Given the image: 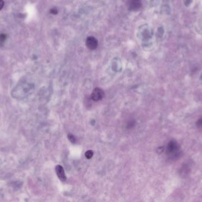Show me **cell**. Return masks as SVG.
<instances>
[{
  "mask_svg": "<svg viewBox=\"0 0 202 202\" xmlns=\"http://www.w3.org/2000/svg\"><path fill=\"white\" fill-rule=\"evenodd\" d=\"M179 151V145L175 141H170L167 145V154L168 155L174 157L178 155Z\"/></svg>",
  "mask_w": 202,
  "mask_h": 202,
  "instance_id": "cell-1",
  "label": "cell"
},
{
  "mask_svg": "<svg viewBox=\"0 0 202 202\" xmlns=\"http://www.w3.org/2000/svg\"><path fill=\"white\" fill-rule=\"evenodd\" d=\"M104 95H105L104 92L102 89L99 88H96L94 89L91 94V99L93 101H99L103 99Z\"/></svg>",
  "mask_w": 202,
  "mask_h": 202,
  "instance_id": "cell-2",
  "label": "cell"
},
{
  "mask_svg": "<svg viewBox=\"0 0 202 202\" xmlns=\"http://www.w3.org/2000/svg\"><path fill=\"white\" fill-rule=\"evenodd\" d=\"M128 6L131 10H138L141 7V0H128Z\"/></svg>",
  "mask_w": 202,
  "mask_h": 202,
  "instance_id": "cell-3",
  "label": "cell"
},
{
  "mask_svg": "<svg viewBox=\"0 0 202 202\" xmlns=\"http://www.w3.org/2000/svg\"><path fill=\"white\" fill-rule=\"evenodd\" d=\"M87 46L90 50H95L98 47V41L92 36L87 38Z\"/></svg>",
  "mask_w": 202,
  "mask_h": 202,
  "instance_id": "cell-4",
  "label": "cell"
},
{
  "mask_svg": "<svg viewBox=\"0 0 202 202\" xmlns=\"http://www.w3.org/2000/svg\"><path fill=\"white\" fill-rule=\"evenodd\" d=\"M56 172L58 178L62 181H65L66 180V176L65 173L64 169L61 165H57L56 167Z\"/></svg>",
  "mask_w": 202,
  "mask_h": 202,
  "instance_id": "cell-5",
  "label": "cell"
},
{
  "mask_svg": "<svg viewBox=\"0 0 202 202\" xmlns=\"http://www.w3.org/2000/svg\"><path fill=\"white\" fill-rule=\"evenodd\" d=\"M7 39V35L4 33L0 34V44H4Z\"/></svg>",
  "mask_w": 202,
  "mask_h": 202,
  "instance_id": "cell-6",
  "label": "cell"
},
{
  "mask_svg": "<svg viewBox=\"0 0 202 202\" xmlns=\"http://www.w3.org/2000/svg\"><path fill=\"white\" fill-rule=\"evenodd\" d=\"M93 152L91 150L87 151L85 153V157L87 159L91 158L93 157Z\"/></svg>",
  "mask_w": 202,
  "mask_h": 202,
  "instance_id": "cell-7",
  "label": "cell"
},
{
  "mask_svg": "<svg viewBox=\"0 0 202 202\" xmlns=\"http://www.w3.org/2000/svg\"><path fill=\"white\" fill-rule=\"evenodd\" d=\"M68 137L69 140L72 143H75V142H76V138H75V137L73 135H72V134H69Z\"/></svg>",
  "mask_w": 202,
  "mask_h": 202,
  "instance_id": "cell-8",
  "label": "cell"
},
{
  "mask_svg": "<svg viewBox=\"0 0 202 202\" xmlns=\"http://www.w3.org/2000/svg\"><path fill=\"white\" fill-rule=\"evenodd\" d=\"M196 125H197V126L198 128L202 127V118H200V119H199L197 120V123H196Z\"/></svg>",
  "mask_w": 202,
  "mask_h": 202,
  "instance_id": "cell-9",
  "label": "cell"
},
{
  "mask_svg": "<svg viewBox=\"0 0 202 202\" xmlns=\"http://www.w3.org/2000/svg\"><path fill=\"white\" fill-rule=\"evenodd\" d=\"M50 13L53 15H56L58 13V10L56 8H53L51 10Z\"/></svg>",
  "mask_w": 202,
  "mask_h": 202,
  "instance_id": "cell-10",
  "label": "cell"
},
{
  "mask_svg": "<svg viewBox=\"0 0 202 202\" xmlns=\"http://www.w3.org/2000/svg\"><path fill=\"white\" fill-rule=\"evenodd\" d=\"M4 5V1L3 0H0V11L2 9Z\"/></svg>",
  "mask_w": 202,
  "mask_h": 202,
  "instance_id": "cell-11",
  "label": "cell"
}]
</instances>
